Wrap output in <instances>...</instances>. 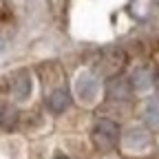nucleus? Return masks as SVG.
Wrapping results in <instances>:
<instances>
[{"label":"nucleus","instance_id":"20e7f679","mask_svg":"<svg viewBox=\"0 0 159 159\" xmlns=\"http://www.w3.org/2000/svg\"><path fill=\"white\" fill-rule=\"evenodd\" d=\"M9 91L11 95L18 99V102H22L31 95V75L27 71H18L13 77H11V84H9Z\"/></svg>","mask_w":159,"mask_h":159},{"label":"nucleus","instance_id":"f257e3e1","mask_svg":"<svg viewBox=\"0 0 159 159\" xmlns=\"http://www.w3.org/2000/svg\"><path fill=\"white\" fill-rule=\"evenodd\" d=\"M119 139V126L113 122V119H99L93 128V142L97 148L102 150H111L117 146Z\"/></svg>","mask_w":159,"mask_h":159},{"label":"nucleus","instance_id":"39448f33","mask_svg":"<svg viewBox=\"0 0 159 159\" xmlns=\"http://www.w3.org/2000/svg\"><path fill=\"white\" fill-rule=\"evenodd\" d=\"M69 104H71V93H69L66 89L53 91V93L49 95V99H47V106H49V111H53V113H64V111L69 108Z\"/></svg>","mask_w":159,"mask_h":159},{"label":"nucleus","instance_id":"7ed1b4c3","mask_svg":"<svg viewBox=\"0 0 159 159\" xmlns=\"http://www.w3.org/2000/svg\"><path fill=\"white\" fill-rule=\"evenodd\" d=\"M122 142H124V146H126L128 150H142V148H146V146L150 144V135H148V130L142 128V126H133V128H128V130L124 133Z\"/></svg>","mask_w":159,"mask_h":159},{"label":"nucleus","instance_id":"f03ea898","mask_svg":"<svg viewBox=\"0 0 159 159\" xmlns=\"http://www.w3.org/2000/svg\"><path fill=\"white\" fill-rule=\"evenodd\" d=\"M97 91H99V82H97V77L93 73H80L77 75V80H75V95H77L80 102H84V104L95 102Z\"/></svg>","mask_w":159,"mask_h":159},{"label":"nucleus","instance_id":"9d476101","mask_svg":"<svg viewBox=\"0 0 159 159\" xmlns=\"http://www.w3.org/2000/svg\"><path fill=\"white\" fill-rule=\"evenodd\" d=\"M53 159H69V157H64V155H57V157H53Z\"/></svg>","mask_w":159,"mask_h":159},{"label":"nucleus","instance_id":"1a4fd4ad","mask_svg":"<svg viewBox=\"0 0 159 159\" xmlns=\"http://www.w3.org/2000/svg\"><path fill=\"white\" fill-rule=\"evenodd\" d=\"M13 122H16V111L9 113V108H5V113H2V124H5V126H11Z\"/></svg>","mask_w":159,"mask_h":159},{"label":"nucleus","instance_id":"6e6552de","mask_svg":"<svg viewBox=\"0 0 159 159\" xmlns=\"http://www.w3.org/2000/svg\"><path fill=\"white\" fill-rule=\"evenodd\" d=\"M144 119H146V124L152 126V128L159 126V102H157V99H150V102L146 104V108H144Z\"/></svg>","mask_w":159,"mask_h":159},{"label":"nucleus","instance_id":"423d86ee","mask_svg":"<svg viewBox=\"0 0 159 159\" xmlns=\"http://www.w3.org/2000/svg\"><path fill=\"white\" fill-rule=\"evenodd\" d=\"M152 80H155V73L150 66H139V69H135L130 82H133L135 91H148L152 86Z\"/></svg>","mask_w":159,"mask_h":159},{"label":"nucleus","instance_id":"0eeeda50","mask_svg":"<svg viewBox=\"0 0 159 159\" xmlns=\"http://www.w3.org/2000/svg\"><path fill=\"white\" fill-rule=\"evenodd\" d=\"M130 86H133V84H128L124 77L113 80V82L108 84V99H117V102L126 99V97H128V93H130Z\"/></svg>","mask_w":159,"mask_h":159}]
</instances>
